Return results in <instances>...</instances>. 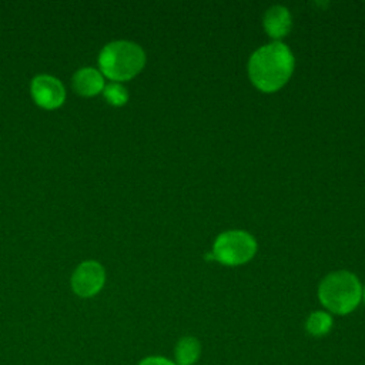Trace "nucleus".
Listing matches in <instances>:
<instances>
[{
  "mask_svg": "<svg viewBox=\"0 0 365 365\" xmlns=\"http://www.w3.org/2000/svg\"><path fill=\"white\" fill-rule=\"evenodd\" d=\"M294 71V56L279 41L259 47L248 61V74L252 84L265 93L281 88Z\"/></svg>",
  "mask_w": 365,
  "mask_h": 365,
  "instance_id": "f257e3e1",
  "label": "nucleus"
},
{
  "mask_svg": "<svg viewBox=\"0 0 365 365\" xmlns=\"http://www.w3.org/2000/svg\"><path fill=\"white\" fill-rule=\"evenodd\" d=\"M362 297H364V299H365V288L362 289Z\"/></svg>",
  "mask_w": 365,
  "mask_h": 365,
  "instance_id": "ddd939ff",
  "label": "nucleus"
},
{
  "mask_svg": "<svg viewBox=\"0 0 365 365\" xmlns=\"http://www.w3.org/2000/svg\"><path fill=\"white\" fill-rule=\"evenodd\" d=\"M30 91L33 100L43 108H56L60 107L64 101L66 91L60 80L56 77L40 74L31 80Z\"/></svg>",
  "mask_w": 365,
  "mask_h": 365,
  "instance_id": "423d86ee",
  "label": "nucleus"
},
{
  "mask_svg": "<svg viewBox=\"0 0 365 365\" xmlns=\"http://www.w3.org/2000/svg\"><path fill=\"white\" fill-rule=\"evenodd\" d=\"M104 279V268L97 261H84L71 275V288L77 295L88 298L103 288Z\"/></svg>",
  "mask_w": 365,
  "mask_h": 365,
  "instance_id": "39448f33",
  "label": "nucleus"
},
{
  "mask_svg": "<svg viewBox=\"0 0 365 365\" xmlns=\"http://www.w3.org/2000/svg\"><path fill=\"white\" fill-rule=\"evenodd\" d=\"M137 365H175V362L161 355H151L143 358Z\"/></svg>",
  "mask_w": 365,
  "mask_h": 365,
  "instance_id": "f8f14e48",
  "label": "nucleus"
},
{
  "mask_svg": "<svg viewBox=\"0 0 365 365\" xmlns=\"http://www.w3.org/2000/svg\"><path fill=\"white\" fill-rule=\"evenodd\" d=\"M291 24V14L284 6H272L264 14V29L272 38L287 36Z\"/></svg>",
  "mask_w": 365,
  "mask_h": 365,
  "instance_id": "0eeeda50",
  "label": "nucleus"
},
{
  "mask_svg": "<svg viewBox=\"0 0 365 365\" xmlns=\"http://www.w3.org/2000/svg\"><path fill=\"white\" fill-rule=\"evenodd\" d=\"M318 298L329 312L346 315L361 302L362 285L355 274L349 271H335L321 281Z\"/></svg>",
  "mask_w": 365,
  "mask_h": 365,
  "instance_id": "f03ea898",
  "label": "nucleus"
},
{
  "mask_svg": "<svg viewBox=\"0 0 365 365\" xmlns=\"http://www.w3.org/2000/svg\"><path fill=\"white\" fill-rule=\"evenodd\" d=\"M201 355V342L191 335L181 336L174 346L175 365H194Z\"/></svg>",
  "mask_w": 365,
  "mask_h": 365,
  "instance_id": "1a4fd4ad",
  "label": "nucleus"
},
{
  "mask_svg": "<svg viewBox=\"0 0 365 365\" xmlns=\"http://www.w3.org/2000/svg\"><path fill=\"white\" fill-rule=\"evenodd\" d=\"M73 88L86 97L96 96L104 88L103 76L93 67H83L73 76Z\"/></svg>",
  "mask_w": 365,
  "mask_h": 365,
  "instance_id": "6e6552de",
  "label": "nucleus"
},
{
  "mask_svg": "<svg viewBox=\"0 0 365 365\" xmlns=\"http://www.w3.org/2000/svg\"><path fill=\"white\" fill-rule=\"evenodd\" d=\"M104 97L113 106H123L128 100V93L120 83H110L104 87Z\"/></svg>",
  "mask_w": 365,
  "mask_h": 365,
  "instance_id": "9b49d317",
  "label": "nucleus"
},
{
  "mask_svg": "<svg viewBox=\"0 0 365 365\" xmlns=\"http://www.w3.org/2000/svg\"><path fill=\"white\" fill-rule=\"evenodd\" d=\"M145 64L143 48L127 40L111 41L100 51L98 66L104 76L115 81H124L138 74Z\"/></svg>",
  "mask_w": 365,
  "mask_h": 365,
  "instance_id": "7ed1b4c3",
  "label": "nucleus"
},
{
  "mask_svg": "<svg viewBox=\"0 0 365 365\" xmlns=\"http://www.w3.org/2000/svg\"><path fill=\"white\" fill-rule=\"evenodd\" d=\"M257 252L254 237L241 230L225 231L220 234L212 245V251L205 255L207 259H215L224 265H241L248 262Z\"/></svg>",
  "mask_w": 365,
  "mask_h": 365,
  "instance_id": "20e7f679",
  "label": "nucleus"
},
{
  "mask_svg": "<svg viewBox=\"0 0 365 365\" xmlns=\"http://www.w3.org/2000/svg\"><path fill=\"white\" fill-rule=\"evenodd\" d=\"M332 317L327 311H314L308 315L305 321V331L311 336H324L327 335L332 328Z\"/></svg>",
  "mask_w": 365,
  "mask_h": 365,
  "instance_id": "9d476101",
  "label": "nucleus"
}]
</instances>
